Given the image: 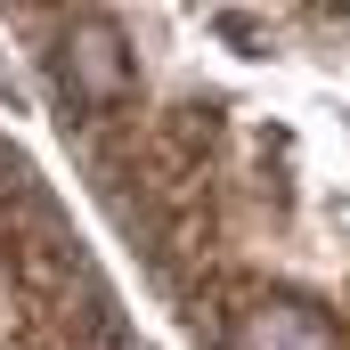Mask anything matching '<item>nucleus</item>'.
<instances>
[{
	"label": "nucleus",
	"mask_w": 350,
	"mask_h": 350,
	"mask_svg": "<svg viewBox=\"0 0 350 350\" xmlns=\"http://www.w3.org/2000/svg\"><path fill=\"white\" fill-rule=\"evenodd\" d=\"M57 66H66V90H74V98L106 106V98L122 90V33H114L106 16H90V25H74V33H66Z\"/></svg>",
	"instance_id": "obj_1"
},
{
	"label": "nucleus",
	"mask_w": 350,
	"mask_h": 350,
	"mask_svg": "<svg viewBox=\"0 0 350 350\" xmlns=\"http://www.w3.org/2000/svg\"><path fill=\"white\" fill-rule=\"evenodd\" d=\"M237 350H334V326L301 301H269L237 326Z\"/></svg>",
	"instance_id": "obj_2"
}]
</instances>
